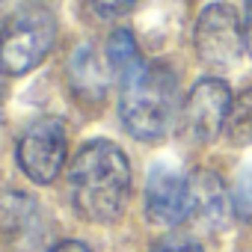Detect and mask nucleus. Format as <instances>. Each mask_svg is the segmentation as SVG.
I'll list each match as a JSON object with an SVG mask.
<instances>
[{
  "mask_svg": "<svg viewBox=\"0 0 252 252\" xmlns=\"http://www.w3.org/2000/svg\"><path fill=\"white\" fill-rule=\"evenodd\" d=\"M68 181L77 214L92 222H113L128 208L131 163L125 152L110 140H92L80 146Z\"/></svg>",
  "mask_w": 252,
  "mask_h": 252,
  "instance_id": "1",
  "label": "nucleus"
},
{
  "mask_svg": "<svg viewBox=\"0 0 252 252\" xmlns=\"http://www.w3.org/2000/svg\"><path fill=\"white\" fill-rule=\"evenodd\" d=\"M178 86L175 74L160 63H146L137 74L122 80L119 116L137 140H160L175 122Z\"/></svg>",
  "mask_w": 252,
  "mask_h": 252,
  "instance_id": "2",
  "label": "nucleus"
},
{
  "mask_svg": "<svg viewBox=\"0 0 252 252\" xmlns=\"http://www.w3.org/2000/svg\"><path fill=\"white\" fill-rule=\"evenodd\" d=\"M57 42V18L45 3H24L0 27V71L21 77L33 71Z\"/></svg>",
  "mask_w": 252,
  "mask_h": 252,
  "instance_id": "3",
  "label": "nucleus"
},
{
  "mask_svg": "<svg viewBox=\"0 0 252 252\" xmlns=\"http://www.w3.org/2000/svg\"><path fill=\"white\" fill-rule=\"evenodd\" d=\"M193 45L205 65L211 68H231L240 60L243 42V24L240 15L228 3H211L202 9L193 27Z\"/></svg>",
  "mask_w": 252,
  "mask_h": 252,
  "instance_id": "4",
  "label": "nucleus"
},
{
  "mask_svg": "<svg viewBox=\"0 0 252 252\" xmlns=\"http://www.w3.org/2000/svg\"><path fill=\"white\" fill-rule=\"evenodd\" d=\"M18 166L36 184H51L65 163V125L57 116L33 122L18 140Z\"/></svg>",
  "mask_w": 252,
  "mask_h": 252,
  "instance_id": "5",
  "label": "nucleus"
},
{
  "mask_svg": "<svg viewBox=\"0 0 252 252\" xmlns=\"http://www.w3.org/2000/svg\"><path fill=\"white\" fill-rule=\"evenodd\" d=\"M231 92H228V83L220 80V77H202L187 101H184V128L193 140L199 143H211L217 140L220 131H225V119H228V110H231Z\"/></svg>",
  "mask_w": 252,
  "mask_h": 252,
  "instance_id": "6",
  "label": "nucleus"
},
{
  "mask_svg": "<svg viewBox=\"0 0 252 252\" xmlns=\"http://www.w3.org/2000/svg\"><path fill=\"white\" fill-rule=\"evenodd\" d=\"M146 214L158 225H178L193 214V190L190 178L175 169L158 166L146 184Z\"/></svg>",
  "mask_w": 252,
  "mask_h": 252,
  "instance_id": "7",
  "label": "nucleus"
},
{
  "mask_svg": "<svg viewBox=\"0 0 252 252\" xmlns=\"http://www.w3.org/2000/svg\"><path fill=\"white\" fill-rule=\"evenodd\" d=\"M68 80L71 89L80 101H101L107 95V83H110V71L101 63V57L95 54L92 45H80L71 60H68Z\"/></svg>",
  "mask_w": 252,
  "mask_h": 252,
  "instance_id": "8",
  "label": "nucleus"
},
{
  "mask_svg": "<svg viewBox=\"0 0 252 252\" xmlns=\"http://www.w3.org/2000/svg\"><path fill=\"white\" fill-rule=\"evenodd\" d=\"M190 190H193V214H202L208 225H217L220 220L228 217V199L220 178H214L211 172H199L196 178H190Z\"/></svg>",
  "mask_w": 252,
  "mask_h": 252,
  "instance_id": "9",
  "label": "nucleus"
},
{
  "mask_svg": "<svg viewBox=\"0 0 252 252\" xmlns=\"http://www.w3.org/2000/svg\"><path fill=\"white\" fill-rule=\"evenodd\" d=\"M107 65L119 80H128L131 74H137L146 65L131 30H116L110 36V42H107Z\"/></svg>",
  "mask_w": 252,
  "mask_h": 252,
  "instance_id": "10",
  "label": "nucleus"
},
{
  "mask_svg": "<svg viewBox=\"0 0 252 252\" xmlns=\"http://www.w3.org/2000/svg\"><path fill=\"white\" fill-rule=\"evenodd\" d=\"M225 137L234 146H249L252 143V89L240 92L231 101L228 119H225Z\"/></svg>",
  "mask_w": 252,
  "mask_h": 252,
  "instance_id": "11",
  "label": "nucleus"
},
{
  "mask_svg": "<svg viewBox=\"0 0 252 252\" xmlns=\"http://www.w3.org/2000/svg\"><path fill=\"white\" fill-rule=\"evenodd\" d=\"M231 202H234L237 217H240V220H246V222H252V172H246V175L237 181Z\"/></svg>",
  "mask_w": 252,
  "mask_h": 252,
  "instance_id": "12",
  "label": "nucleus"
},
{
  "mask_svg": "<svg viewBox=\"0 0 252 252\" xmlns=\"http://www.w3.org/2000/svg\"><path fill=\"white\" fill-rule=\"evenodd\" d=\"M137 3V0H89V6L98 18H119L125 15L131 6Z\"/></svg>",
  "mask_w": 252,
  "mask_h": 252,
  "instance_id": "13",
  "label": "nucleus"
},
{
  "mask_svg": "<svg viewBox=\"0 0 252 252\" xmlns=\"http://www.w3.org/2000/svg\"><path fill=\"white\" fill-rule=\"evenodd\" d=\"M152 252H202L199 243L193 240H184V237H169V240H160Z\"/></svg>",
  "mask_w": 252,
  "mask_h": 252,
  "instance_id": "14",
  "label": "nucleus"
},
{
  "mask_svg": "<svg viewBox=\"0 0 252 252\" xmlns=\"http://www.w3.org/2000/svg\"><path fill=\"white\" fill-rule=\"evenodd\" d=\"M48 252H92L86 243H80V240H60V243H54Z\"/></svg>",
  "mask_w": 252,
  "mask_h": 252,
  "instance_id": "15",
  "label": "nucleus"
},
{
  "mask_svg": "<svg viewBox=\"0 0 252 252\" xmlns=\"http://www.w3.org/2000/svg\"><path fill=\"white\" fill-rule=\"evenodd\" d=\"M243 42H246V51L252 54V0L246 6V18H243Z\"/></svg>",
  "mask_w": 252,
  "mask_h": 252,
  "instance_id": "16",
  "label": "nucleus"
}]
</instances>
